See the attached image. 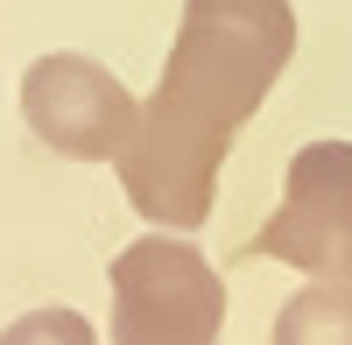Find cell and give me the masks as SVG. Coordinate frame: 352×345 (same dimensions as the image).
Masks as SVG:
<instances>
[{"instance_id": "cell-1", "label": "cell", "mask_w": 352, "mask_h": 345, "mask_svg": "<svg viewBox=\"0 0 352 345\" xmlns=\"http://www.w3.org/2000/svg\"><path fill=\"white\" fill-rule=\"evenodd\" d=\"M296 56L289 0H184L155 99L141 106L120 148V190L148 225H204L219 197V162L261 113L275 78Z\"/></svg>"}, {"instance_id": "cell-2", "label": "cell", "mask_w": 352, "mask_h": 345, "mask_svg": "<svg viewBox=\"0 0 352 345\" xmlns=\"http://www.w3.org/2000/svg\"><path fill=\"white\" fill-rule=\"evenodd\" d=\"M113 345H219L226 282L184 233H141L113 254Z\"/></svg>"}, {"instance_id": "cell-3", "label": "cell", "mask_w": 352, "mask_h": 345, "mask_svg": "<svg viewBox=\"0 0 352 345\" xmlns=\"http://www.w3.org/2000/svg\"><path fill=\"white\" fill-rule=\"evenodd\" d=\"M21 113L43 148L71 155V162H120V148L134 141V120H141V99L106 64H92L78 49H56V56L28 64Z\"/></svg>"}, {"instance_id": "cell-4", "label": "cell", "mask_w": 352, "mask_h": 345, "mask_svg": "<svg viewBox=\"0 0 352 345\" xmlns=\"http://www.w3.org/2000/svg\"><path fill=\"white\" fill-rule=\"evenodd\" d=\"M261 254L310 282H352V141H310L282 177V205L261 225Z\"/></svg>"}, {"instance_id": "cell-5", "label": "cell", "mask_w": 352, "mask_h": 345, "mask_svg": "<svg viewBox=\"0 0 352 345\" xmlns=\"http://www.w3.org/2000/svg\"><path fill=\"white\" fill-rule=\"evenodd\" d=\"M275 345H352V282H303L275 318Z\"/></svg>"}, {"instance_id": "cell-6", "label": "cell", "mask_w": 352, "mask_h": 345, "mask_svg": "<svg viewBox=\"0 0 352 345\" xmlns=\"http://www.w3.org/2000/svg\"><path fill=\"white\" fill-rule=\"evenodd\" d=\"M0 345H99L92 324L78 318V310L50 303V310H28V318H14L8 331H0Z\"/></svg>"}]
</instances>
